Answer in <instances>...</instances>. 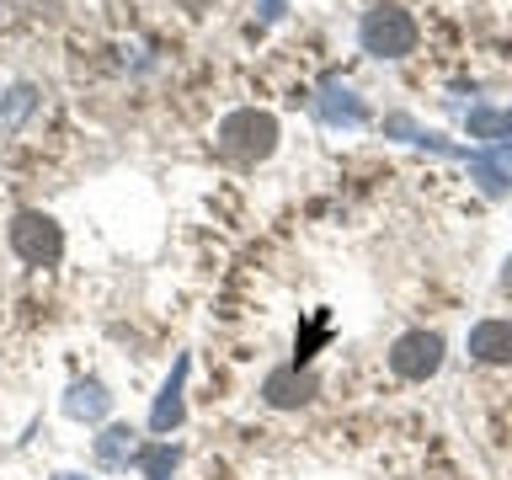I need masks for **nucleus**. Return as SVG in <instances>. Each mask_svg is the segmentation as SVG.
<instances>
[{
    "label": "nucleus",
    "instance_id": "nucleus-17",
    "mask_svg": "<svg viewBox=\"0 0 512 480\" xmlns=\"http://www.w3.org/2000/svg\"><path fill=\"white\" fill-rule=\"evenodd\" d=\"M54 480H86V475H54Z\"/></svg>",
    "mask_w": 512,
    "mask_h": 480
},
{
    "label": "nucleus",
    "instance_id": "nucleus-2",
    "mask_svg": "<svg viewBox=\"0 0 512 480\" xmlns=\"http://www.w3.org/2000/svg\"><path fill=\"white\" fill-rule=\"evenodd\" d=\"M358 43H363V54H374V59H406L416 48V22L400 6H374V11H363V22H358Z\"/></svg>",
    "mask_w": 512,
    "mask_h": 480
},
{
    "label": "nucleus",
    "instance_id": "nucleus-10",
    "mask_svg": "<svg viewBox=\"0 0 512 480\" xmlns=\"http://www.w3.org/2000/svg\"><path fill=\"white\" fill-rule=\"evenodd\" d=\"M32 107H38V86H27V80H22V86H11L6 96H0V134H16Z\"/></svg>",
    "mask_w": 512,
    "mask_h": 480
},
{
    "label": "nucleus",
    "instance_id": "nucleus-15",
    "mask_svg": "<svg viewBox=\"0 0 512 480\" xmlns=\"http://www.w3.org/2000/svg\"><path fill=\"white\" fill-rule=\"evenodd\" d=\"M262 16H267V22H272V16H278V0H262Z\"/></svg>",
    "mask_w": 512,
    "mask_h": 480
},
{
    "label": "nucleus",
    "instance_id": "nucleus-4",
    "mask_svg": "<svg viewBox=\"0 0 512 480\" xmlns=\"http://www.w3.org/2000/svg\"><path fill=\"white\" fill-rule=\"evenodd\" d=\"M438 363H443V336L438 331H406L390 347V368L400 379H427V374H438Z\"/></svg>",
    "mask_w": 512,
    "mask_h": 480
},
{
    "label": "nucleus",
    "instance_id": "nucleus-3",
    "mask_svg": "<svg viewBox=\"0 0 512 480\" xmlns=\"http://www.w3.org/2000/svg\"><path fill=\"white\" fill-rule=\"evenodd\" d=\"M6 235H11V251L22 256L27 267H54L64 256V230L48 214H38V208H22Z\"/></svg>",
    "mask_w": 512,
    "mask_h": 480
},
{
    "label": "nucleus",
    "instance_id": "nucleus-9",
    "mask_svg": "<svg viewBox=\"0 0 512 480\" xmlns=\"http://www.w3.org/2000/svg\"><path fill=\"white\" fill-rule=\"evenodd\" d=\"M262 395L272 400V406H304V400L315 395V379H294L288 368H278V374H267Z\"/></svg>",
    "mask_w": 512,
    "mask_h": 480
},
{
    "label": "nucleus",
    "instance_id": "nucleus-5",
    "mask_svg": "<svg viewBox=\"0 0 512 480\" xmlns=\"http://www.w3.org/2000/svg\"><path fill=\"white\" fill-rule=\"evenodd\" d=\"M182 379H187V358H176L171 379L160 384V400H155V411H150V427H155V432L182 427V416H187V406H182Z\"/></svg>",
    "mask_w": 512,
    "mask_h": 480
},
{
    "label": "nucleus",
    "instance_id": "nucleus-16",
    "mask_svg": "<svg viewBox=\"0 0 512 480\" xmlns=\"http://www.w3.org/2000/svg\"><path fill=\"white\" fill-rule=\"evenodd\" d=\"M502 288H507V294H512V262H507V272H502Z\"/></svg>",
    "mask_w": 512,
    "mask_h": 480
},
{
    "label": "nucleus",
    "instance_id": "nucleus-8",
    "mask_svg": "<svg viewBox=\"0 0 512 480\" xmlns=\"http://www.w3.org/2000/svg\"><path fill=\"white\" fill-rule=\"evenodd\" d=\"M470 171H475V182L486 187L491 198H496V192H507V182H512V144H496L491 155H475Z\"/></svg>",
    "mask_w": 512,
    "mask_h": 480
},
{
    "label": "nucleus",
    "instance_id": "nucleus-12",
    "mask_svg": "<svg viewBox=\"0 0 512 480\" xmlns=\"http://www.w3.org/2000/svg\"><path fill=\"white\" fill-rule=\"evenodd\" d=\"M139 459V470H144V480H171L176 475V448L171 443H150L144 454H134Z\"/></svg>",
    "mask_w": 512,
    "mask_h": 480
},
{
    "label": "nucleus",
    "instance_id": "nucleus-14",
    "mask_svg": "<svg viewBox=\"0 0 512 480\" xmlns=\"http://www.w3.org/2000/svg\"><path fill=\"white\" fill-rule=\"evenodd\" d=\"M470 134H475V139L512 134V112H470Z\"/></svg>",
    "mask_w": 512,
    "mask_h": 480
},
{
    "label": "nucleus",
    "instance_id": "nucleus-7",
    "mask_svg": "<svg viewBox=\"0 0 512 480\" xmlns=\"http://www.w3.org/2000/svg\"><path fill=\"white\" fill-rule=\"evenodd\" d=\"M107 406H112V395L96 379H80V384H70V395H64V411H70L75 422H102Z\"/></svg>",
    "mask_w": 512,
    "mask_h": 480
},
{
    "label": "nucleus",
    "instance_id": "nucleus-1",
    "mask_svg": "<svg viewBox=\"0 0 512 480\" xmlns=\"http://www.w3.org/2000/svg\"><path fill=\"white\" fill-rule=\"evenodd\" d=\"M219 150L235 160H267L278 150V118L262 107H235L219 118Z\"/></svg>",
    "mask_w": 512,
    "mask_h": 480
},
{
    "label": "nucleus",
    "instance_id": "nucleus-11",
    "mask_svg": "<svg viewBox=\"0 0 512 480\" xmlns=\"http://www.w3.org/2000/svg\"><path fill=\"white\" fill-rule=\"evenodd\" d=\"M96 459L102 464H128L134 459V427H107L96 438Z\"/></svg>",
    "mask_w": 512,
    "mask_h": 480
},
{
    "label": "nucleus",
    "instance_id": "nucleus-13",
    "mask_svg": "<svg viewBox=\"0 0 512 480\" xmlns=\"http://www.w3.org/2000/svg\"><path fill=\"white\" fill-rule=\"evenodd\" d=\"M320 112H326L331 123H363V107L352 102V91H336V86H326V96H320Z\"/></svg>",
    "mask_w": 512,
    "mask_h": 480
},
{
    "label": "nucleus",
    "instance_id": "nucleus-6",
    "mask_svg": "<svg viewBox=\"0 0 512 480\" xmlns=\"http://www.w3.org/2000/svg\"><path fill=\"white\" fill-rule=\"evenodd\" d=\"M470 352L480 363H512V320H480L470 331Z\"/></svg>",
    "mask_w": 512,
    "mask_h": 480
}]
</instances>
